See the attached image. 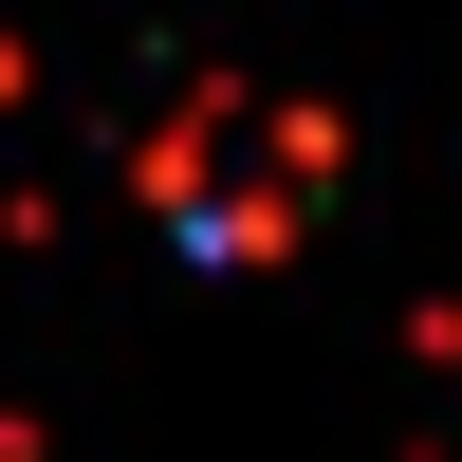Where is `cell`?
<instances>
[{"label":"cell","instance_id":"obj_1","mask_svg":"<svg viewBox=\"0 0 462 462\" xmlns=\"http://www.w3.org/2000/svg\"><path fill=\"white\" fill-rule=\"evenodd\" d=\"M315 167H333V130L296 93H204V111H167V148H148V185H167V222L185 241H222V259H259L296 204H315Z\"/></svg>","mask_w":462,"mask_h":462}]
</instances>
